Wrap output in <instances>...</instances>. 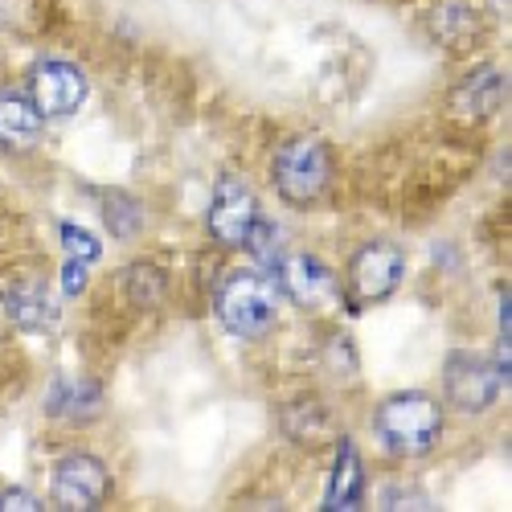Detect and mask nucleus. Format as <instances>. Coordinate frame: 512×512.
<instances>
[{
    "label": "nucleus",
    "mask_w": 512,
    "mask_h": 512,
    "mask_svg": "<svg viewBox=\"0 0 512 512\" xmlns=\"http://www.w3.org/2000/svg\"><path fill=\"white\" fill-rule=\"evenodd\" d=\"M218 316L242 340H263L279 324V291L254 271H234L218 291Z\"/></svg>",
    "instance_id": "1"
},
{
    "label": "nucleus",
    "mask_w": 512,
    "mask_h": 512,
    "mask_svg": "<svg viewBox=\"0 0 512 512\" xmlns=\"http://www.w3.org/2000/svg\"><path fill=\"white\" fill-rule=\"evenodd\" d=\"M443 414L426 394H398L377 410V435L394 455H426L439 443Z\"/></svg>",
    "instance_id": "2"
},
{
    "label": "nucleus",
    "mask_w": 512,
    "mask_h": 512,
    "mask_svg": "<svg viewBox=\"0 0 512 512\" xmlns=\"http://www.w3.org/2000/svg\"><path fill=\"white\" fill-rule=\"evenodd\" d=\"M271 173H275L279 193L291 205H312L324 197V189L332 181V156H328L324 140L295 136V140L279 144V152L271 160Z\"/></svg>",
    "instance_id": "3"
},
{
    "label": "nucleus",
    "mask_w": 512,
    "mask_h": 512,
    "mask_svg": "<svg viewBox=\"0 0 512 512\" xmlns=\"http://www.w3.org/2000/svg\"><path fill=\"white\" fill-rule=\"evenodd\" d=\"M254 222H259V201H254L250 185L242 177H222L213 185V201H209V234L222 246H246Z\"/></svg>",
    "instance_id": "4"
},
{
    "label": "nucleus",
    "mask_w": 512,
    "mask_h": 512,
    "mask_svg": "<svg viewBox=\"0 0 512 512\" xmlns=\"http://www.w3.org/2000/svg\"><path fill=\"white\" fill-rule=\"evenodd\" d=\"M447 398L459 406V410H488L500 394V365H492L488 357L480 353H455L447 361Z\"/></svg>",
    "instance_id": "5"
},
{
    "label": "nucleus",
    "mask_w": 512,
    "mask_h": 512,
    "mask_svg": "<svg viewBox=\"0 0 512 512\" xmlns=\"http://www.w3.org/2000/svg\"><path fill=\"white\" fill-rule=\"evenodd\" d=\"M406 259L394 246H365L357 259L349 263V295L353 304H377L402 283Z\"/></svg>",
    "instance_id": "6"
},
{
    "label": "nucleus",
    "mask_w": 512,
    "mask_h": 512,
    "mask_svg": "<svg viewBox=\"0 0 512 512\" xmlns=\"http://www.w3.org/2000/svg\"><path fill=\"white\" fill-rule=\"evenodd\" d=\"M111 492V476L95 455H66L54 467V500L62 508H99Z\"/></svg>",
    "instance_id": "7"
},
{
    "label": "nucleus",
    "mask_w": 512,
    "mask_h": 512,
    "mask_svg": "<svg viewBox=\"0 0 512 512\" xmlns=\"http://www.w3.org/2000/svg\"><path fill=\"white\" fill-rule=\"evenodd\" d=\"M87 99V74L70 62H46L33 74V107L41 115H70Z\"/></svg>",
    "instance_id": "8"
},
{
    "label": "nucleus",
    "mask_w": 512,
    "mask_h": 512,
    "mask_svg": "<svg viewBox=\"0 0 512 512\" xmlns=\"http://www.w3.org/2000/svg\"><path fill=\"white\" fill-rule=\"evenodd\" d=\"M283 287L291 291V300H300L304 308H332L340 300V283L336 275L308 254H295L283 263Z\"/></svg>",
    "instance_id": "9"
},
{
    "label": "nucleus",
    "mask_w": 512,
    "mask_h": 512,
    "mask_svg": "<svg viewBox=\"0 0 512 512\" xmlns=\"http://www.w3.org/2000/svg\"><path fill=\"white\" fill-rule=\"evenodd\" d=\"M103 406V394L91 377H58L46 390V410L62 422H87Z\"/></svg>",
    "instance_id": "10"
},
{
    "label": "nucleus",
    "mask_w": 512,
    "mask_h": 512,
    "mask_svg": "<svg viewBox=\"0 0 512 512\" xmlns=\"http://www.w3.org/2000/svg\"><path fill=\"white\" fill-rule=\"evenodd\" d=\"M41 132V111L33 107V99L5 91L0 95V144L5 148H29Z\"/></svg>",
    "instance_id": "11"
},
{
    "label": "nucleus",
    "mask_w": 512,
    "mask_h": 512,
    "mask_svg": "<svg viewBox=\"0 0 512 512\" xmlns=\"http://www.w3.org/2000/svg\"><path fill=\"white\" fill-rule=\"evenodd\" d=\"M361 492H365L361 455H357V447L345 439V443H340V451H336V467H332L324 504H328V508H357V504H361Z\"/></svg>",
    "instance_id": "12"
},
{
    "label": "nucleus",
    "mask_w": 512,
    "mask_h": 512,
    "mask_svg": "<svg viewBox=\"0 0 512 512\" xmlns=\"http://www.w3.org/2000/svg\"><path fill=\"white\" fill-rule=\"evenodd\" d=\"M9 316H13V324H21V328H29V332H41V328H50V324L58 320L54 304L46 300V291L33 287V283H25V287L13 291Z\"/></svg>",
    "instance_id": "13"
},
{
    "label": "nucleus",
    "mask_w": 512,
    "mask_h": 512,
    "mask_svg": "<svg viewBox=\"0 0 512 512\" xmlns=\"http://www.w3.org/2000/svg\"><path fill=\"white\" fill-rule=\"evenodd\" d=\"M500 99H504V78H500L496 70H484V74L467 78L463 87H459V95H455V107H459V111H467V107H472L476 115H492V111L500 107Z\"/></svg>",
    "instance_id": "14"
},
{
    "label": "nucleus",
    "mask_w": 512,
    "mask_h": 512,
    "mask_svg": "<svg viewBox=\"0 0 512 512\" xmlns=\"http://www.w3.org/2000/svg\"><path fill=\"white\" fill-rule=\"evenodd\" d=\"M62 242H66V254H70V259H78V263H95L99 259V242L87 230L62 226Z\"/></svg>",
    "instance_id": "15"
},
{
    "label": "nucleus",
    "mask_w": 512,
    "mask_h": 512,
    "mask_svg": "<svg viewBox=\"0 0 512 512\" xmlns=\"http://www.w3.org/2000/svg\"><path fill=\"white\" fill-rule=\"evenodd\" d=\"M9 508H17V512H33V508H41V504H37L29 492L17 488V492H0V512H9Z\"/></svg>",
    "instance_id": "16"
},
{
    "label": "nucleus",
    "mask_w": 512,
    "mask_h": 512,
    "mask_svg": "<svg viewBox=\"0 0 512 512\" xmlns=\"http://www.w3.org/2000/svg\"><path fill=\"white\" fill-rule=\"evenodd\" d=\"M62 283H66V291H70V295H78L82 287H87V263L70 259V263H66V279H62Z\"/></svg>",
    "instance_id": "17"
}]
</instances>
